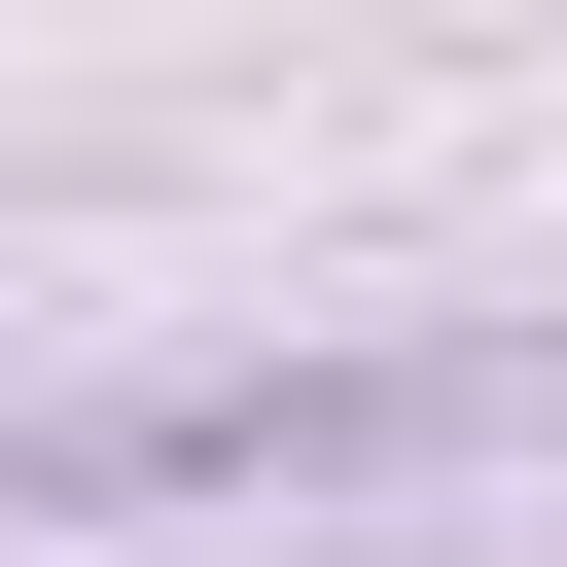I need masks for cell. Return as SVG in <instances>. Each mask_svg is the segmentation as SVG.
Masks as SVG:
<instances>
[{
	"label": "cell",
	"instance_id": "1",
	"mask_svg": "<svg viewBox=\"0 0 567 567\" xmlns=\"http://www.w3.org/2000/svg\"><path fill=\"white\" fill-rule=\"evenodd\" d=\"M461 425H496V354H284V390L0 425V496H35V532H106V496H354V461H461Z\"/></svg>",
	"mask_w": 567,
	"mask_h": 567
}]
</instances>
